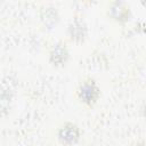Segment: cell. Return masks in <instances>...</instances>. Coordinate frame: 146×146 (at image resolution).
<instances>
[{"label":"cell","mask_w":146,"mask_h":146,"mask_svg":"<svg viewBox=\"0 0 146 146\" xmlns=\"http://www.w3.org/2000/svg\"><path fill=\"white\" fill-rule=\"evenodd\" d=\"M76 96L81 103H83L87 106H94L100 96V89L96 82L95 79L92 78H86L83 79L78 89H76Z\"/></svg>","instance_id":"6da1fadb"},{"label":"cell","mask_w":146,"mask_h":146,"mask_svg":"<svg viewBox=\"0 0 146 146\" xmlns=\"http://www.w3.org/2000/svg\"><path fill=\"white\" fill-rule=\"evenodd\" d=\"M80 128L78 124L73 122H65L59 125L57 130V138L58 141L64 146H72L75 145L80 139Z\"/></svg>","instance_id":"7a4b0ae2"},{"label":"cell","mask_w":146,"mask_h":146,"mask_svg":"<svg viewBox=\"0 0 146 146\" xmlns=\"http://www.w3.org/2000/svg\"><path fill=\"white\" fill-rule=\"evenodd\" d=\"M88 34V27L84 19L80 16H74L67 26V36L74 43L84 42Z\"/></svg>","instance_id":"3957f363"},{"label":"cell","mask_w":146,"mask_h":146,"mask_svg":"<svg viewBox=\"0 0 146 146\" xmlns=\"http://www.w3.org/2000/svg\"><path fill=\"white\" fill-rule=\"evenodd\" d=\"M70 58V51L65 42L63 41H57L55 42L50 50H49V62L56 66L60 67L64 66Z\"/></svg>","instance_id":"277c9868"},{"label":"cell","mask_w":146,"mask_h":146,"mask_svg":"<svg viewBox=\"0 0 146 146\" xmlns=\"http://www.w3.org/2000/svg\"><path fill=\"white\" fill-rule=\"evenodd\" d=\"M108 15L112 17V19H114L117 23H125L129 21L131 16V11L130 8L125 6L123 2L115 1L111 3L108 8Z\"/></svg>","instance_id":"5b68a950"},{"label":"cell","mask_w":146,"mask_h":146,"mask_svg":"<svg viewBox=\"0 0 146 146\" xmlns=\"http://www.w3.org/2000/svg\"><path fill=\"white\" fill-rule=\"evenodd\" d=\"M40 19L44 26L52 29L58 22V11L54 7H44L40 10Z\"/></svg>","instance_id":"8992f818"},{"label":"cell","mask_w":146,"mask_h":146,"mask_svg":"<svg viewBox=\"0 0 146 146\" xmlns=\"http://www.w3.org/2000/svg\"><path fill=\"white\" fill-rule=\"evenodd\" d=\"M140 113H141V116L146 120V103L143 104V106H141V108H140Z\"/></svg>","instance_id":"52a82bcc"},{"label":"cell","mask_w":146,"mask_h":146,"mask_svg":"<svg viewBox=\"0 0 146 146\" xmlns=\"http://www.w3.org/2000/svg\"><path fill=\"white\" fill-rule=\"evenodd\" d=\"M132 146H146V143L143 140H139V141H136L135 144H132Z\"/></svg>","instance_id":"ba28073f"},{"label":"cell","mask_w":146,"mask_h":146,"mask_svg":"<svg viewBox=\"0 0 146 146\" xmlns=\"http://www.w3.org/2000/svg\"><path fill=\"white\" fill-rule=\"evenodd\" d=\"M141 31L146 34V21H144V22H143V24H141Z\"/></svg>","instance_id":"9c48e42d"}]
</instances>
